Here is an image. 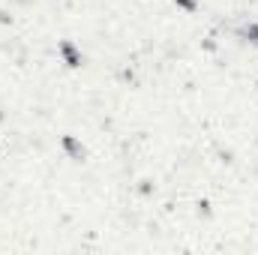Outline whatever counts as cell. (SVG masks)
I'll list each match as a JSON object with an SVG mask.
<instances>
[{
    "instance_id": "1",
    "label": "cell",
    "mask_w": 258,
    "mask_h": 255,
    "mask_svg": "<svg viewBox=\"0 0 258 255\" xmlns=\"http://www.w3.org/2000/svg\"><path fill=\"white\" fill-rule=\"evenodd\" d=\"M243 36H249V42L258 45V24H246V27H243Z\"/></svg>"
}]
</instances>
